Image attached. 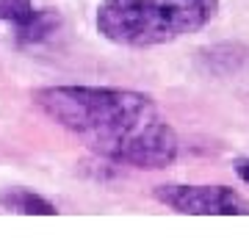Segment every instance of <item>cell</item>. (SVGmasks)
I'll list each match as a JSON object with an SVG mask.
<instances>
[{"instance_id":"cell-6","label":"cell","mask_w":249,"mask_h":249,"mask_svg":"<svg viewBox=\"0 0 249 249\" xmlns=\"http://www.w3.org/2000/svg\"><path fill=\"white\" fill-rule=\"evenodd\" d=\"M232 169H235V175H238V178L249 186V158H238V160H232Z\"/></svg>"},{"instance_id":"cell-1","label":"cell","mask_w":249,"mask_h":249,"mask_svg":"<svg viewBox=\"0 0 249 249\" xmlns=\"http://www.w3.org/2000/svg\"><path fill=\"white\" fill-rule=\"evenodd\" d=\"M34 106L94 155L130 169H166L180 139L155 100L116 86H42Z\"/></svg>"},{"instance_id":"cell-2","label":"cell","mask_w":249,"mask_h":249,"mask_svg":"<svg viewBox=\"0 0 249 249\" xmlns=\"http://www.w3.org/2000/svg\"><path fill=\"white\" fill-rule=\"evenodd\" d=\"M219 14V0H103L97 34L119 47H158L199 34Z\"/></svg>"},{"instance_id":"cell-5","label":"cell","mask_w":249,"mask_h":249,"mask_svg":"<svg viewBox=\"0 0 249 249\" xmlns=\"http://www.w3.org/2000/svg\"><path fill=\"white\" fill-rule=\"evenodd\" d=\"M0 208L9 211V213H22V216H55L58 208H55L47 196L36 194L25 186H14L0 191Z\"/></svg>"},{"instance_id":"cell-3","label":"cell","mask_w":249,"mask_h":249,"mask_svg":"<svg viewBox=\"0 0 249 249\" xmlns=\"http://www.w3.org/2000/svg\"><path fill=\"white\" fill-rule=\"evenodd\" d=\"M152 196L175 213L188 216H249V199L230 186H191L166 183L155 186Z\"/></svg>"},{"instance_id":"cell-4","label":"cell","mask_w":249,"mask_h":249,"mask_svg":"<svg viewBox=\"0 0 249 249\" xmlns=\"http://www.w3.org/2000/svg\"><path fill=\"white\" fill-rule=\"evenodd\" d=\"M0 25H9L19 47H36L50 42L64 28L58 9L39 6L36 0H0Z\"/></svg>"}]
</instances>
